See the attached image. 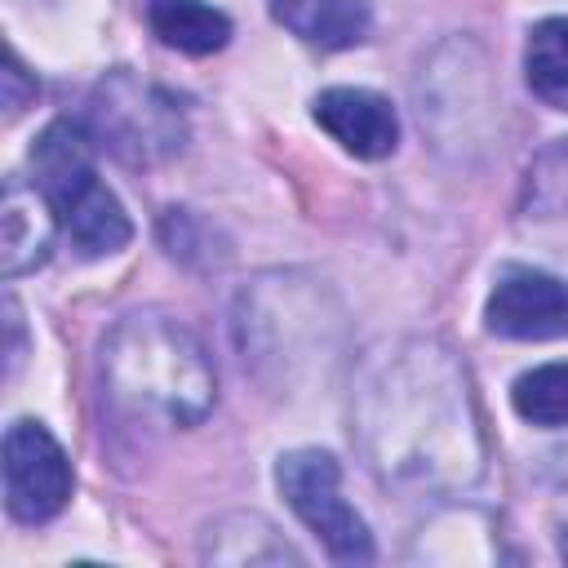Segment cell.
<instances>
[{"instance_id": "6da1fadb", "label": "cell", "mask_w": 568, "mask_h": 568, "mask_svg": "<svg viewBox=\"0 0 568 568\" xmlns=\"http://www.w3.org/2000/svg\"><path fill=\"white\" fill-rule=\"evenodd\" d=\"M351 426L364 466L399 493H457L484 470L470 377L435 337H395L359 359Z\"/></svg>"}, {"instance_id": "7a4b0ae2", "label": "cell", "mask_w": 568, "mask_h": 568, "mask_svg": "<svg viewBox=\"0 0 568 568\" xmlns=\"http://www.w3.org/2000/svg\"><path fill=\"white\" fill-rule=\"evenodd\" d=\"M102 399L129 426L182 430L213 408L217 373L182 320L133 311L102 337Z\"/></svg>"}, {"instance_id": "3957f363", "label": "cell", "mask_w": 568, "mask_h": 568, "mask_svg": "<svg viewBox=\"0 0 568 568\" xmlns=\"http://www.w3.org/2000/svg\"><path fill=\"white\" fill-rule=\"evenodd\" d=\"M337 320L324 315V288L302 275H262L240 293L235 342L244 368L271 386H288L302 368L328 355Z\"/></svg>"}, {"instance_id": "277c9868", "label": "cell", "mask_w": 568, "mask_h": 568, "mask_svg": "<svg viewBox=\"0 0 568 568\" xmlns=\"http://www.w3.org/2000/svg\"><path fill=\"white\" fill-rule=\"evenodd\" d=\"M93 151H98V142L89 138V129L80 120H53L27 155L31 182L53 204V213L80 257H106L133 240V222H129L124 204L98 182Z\"/></svg>"}, {"instance_id": "5b68a950", "label": "cell", "mask_w": 568, "mask_h": 568, "mask_svg": "<svg viewBox=\"0 0 568 568\" xmlns=\"http://www.w3.org/2000/svg\"><path fill=\"white\" fill-rule=\"evenodd\" d=\"M89 138L133 169H151L173 160L186 146V115L173 93L133 71H106L89 93V111L80 120Z\"/></svg>"}, {"instance_id": "8992f818", "label": "cell", "mask_w": 568, "mask_h": 568, "mask_svg": "<svg viewBox=\"0 0 568 568\" xmlns=\"http://www.w3.org/2000/svg\"><path fill=\"white\" fill-rule=\"evenodd\" d=\"M275 484L288 510L324 541V550L342 564H368L373 537L355 506L342 497V466L324 448H293L275 466Z\"/></svg>"}, {"instance_id": "52a82bcc", "label": "cell", "mask_w": 568, "mask_h": 568, "mask_svg": "<svg viewBox=\"0 0 568 568\" xmlns=\"http://www.w3.org/2000/svg\"><path fill=\"white\" fill-rule=\"evenodd\" d=\"M71 457L31 417L4 430V510L18 524H44L71 501Z\"/></svg>"}, {"instance_id": "ba28073f", "label": "cell", "mask_w": 568, "mask_h": 568, "mask_svg": "<svg viewBox=\"0 0 568 568\" xmlns=\"http://www.w3.org/2000/svg\"><path fill=\"white\" fill-rule=\"evenodd\" d=\"M484 324L497 337L515 342H541L559 337L568 328V293L555 275L532 271V266H506L488 293Z\"/></svg>"}, {"instance_id": "9c48e42d", "label": "cell", "mask_w": 568, "mask_h": 568, "mask_svg": "<svg viewBox=\"0 0 568 568\" xmlns=\"http://www.w3.org/2000/svg\"><path fill=\"white\" fill-rule=\"evenodd\" d=\"M315 124L355 160H386L399 146V115L395 106L373 93V89H355V84H333L324 93H315L311 102Z\"/></svg>"}, {"instance_id": "30bf717a", "label": "cell", "mask_w": 568, "mask_h": 568, "mask_svg": "<svg viewBox=\"0 0 568 568\" xmlns=\"http://www.w3.org/2000/svg\"><path fill=\"white\" fill-rule=\"evenodd\" d=\"M58 226L62 222H58L53 204L40 195L36 182L4 178V195H0V275L18 280V275L44 266Z\"/></svg>"}, {"instance_id": "8fae6325", "label": "cell", "mask_w": 568, "mask_h": 568, "mask_svg": "<svg viewBox=\"0 0 568 568\" xmlns=\"http://www.w3.org/2000/svg\"><path fill=\"white\" fill-rule=\"evenodd\" d=\"M266 9L311 49H355L373 31L368 0H266Z\"/></svg>"}, {"instance_id": "7c38bea8", "label": "cell", "mask_w": 568, "mask_h": 568, "mask_svg": "<svg viewBox=\"0 0 568 568\" xmlns=\"http://www.w3.org/2000/svg\"><path fill=\"white\" fill-rule=\"evenodd\" d=\"M142 9L151 36L178 53L209 58L231 40V18L204 0H142Z\"/></svg>"}, {"instance_id": "4fadbf2b", "label": "cell", "mask_w": 568, "mask_h": 568, "mask_svg": "<svg viewBox=\"0 0 568 568\" xmlns=\"http://www.w3.org/2000/svg\"><path fill=\"white\" fill-rule=\"evenodd\" d=\"M519 213L541 235H568V138L541 146L524 173Z\"/></svg>"}, {"instance_id": "5bb4252c", "label": "cell", "mask_w": 568, "mask_h": 568, "mask_svg": "<svg viewBox=\"0 0 568 568\" xmlns=\"http://www.w3.org/2000/svg\"><path fill=\"white\" fill-rule=\"evenodd\" d=\"M204 559L213 564H297L293 546L262 515H226L204 532Z\"/></svg>"}, {"instance_id": "9a60e30c", "label": "cell", "mask_w": 568, "mask_h": 568, "mask_svg": "<svg viewBox=\"0 0 568 568\" xmlns=\"http://www.w3.org/2000/svg\"><path fill=\"white\" fill-rule=\"evenodd\" d=\"M524 80L546 106L568 111V18H541L528 31Z\"/></svg>"}, {"instance_id": "2e32d148", "label": "cell", "mask_w": 568, "mask_h": 568, "mask_svg": "<svg viewBox=\"0 0 568 568\" xmlns=\"http://www.w3.org/2000/svg\"><path fill=\"white\" fill-rule=\"evenodd\" d=\"M510 404L532 426H568V359L519 373L510 386Z\"/></svg>"}, {"instance_id": "e0dca14e", "label": "cell", "mask_w": 568, "mask_h": 568, "mask_svg": "<svg viewBox=\"0 0 568 568\" xmlns=\"http://www.w3.org/2000/svg\"><path fill=\"white\" fill-rule=\"evenodd\" d=\"M31 98H36V80H27V71H22L18 53H9V67H4V111H9V115H18Z\"/></svg>"}, {"instance_id": "ac0fdd59", "label": "cell", "mask_w": 568, "mask_h": 568, "mask_svg": "<svg viewBox=\"0 0 568 568\" xmlns=\"http://www.w3.org/2000/svg\"><path fill=\"white\" fill-rule=\"evenodd\" d=\"M4 315H9V373H13L18 359H22V346H18V337H22V320H18V302H13V297H4Z\"/></svg>"}, {"instance_id": "d6986e66", "label": "cell", "mask_w": 568, "mask_h": 568, "mask_svg": "<svg viewBox=\"0 0 568 568\" xmlns=\"http://www.w3.org/2000/svg\"><path fill=\"white\" fill-rule=\"evenodd\" d=\"M559 555L568 559V528H564V537H559Z\"/></svg>"}]
</instances>
